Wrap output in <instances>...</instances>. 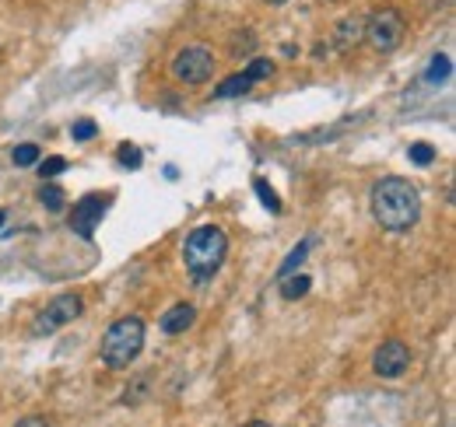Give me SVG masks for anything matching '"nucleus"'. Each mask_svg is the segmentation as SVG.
I'll use <instances>...</instances> for the list:
<instances>
[{
    "label": "nucleus",
    "mask_w": 456,
    "mask_h": 427,
    "mask_svg": "<svg viewBox=\"0 0 456 427\" xmlns=\"http://www.w3.org/2000/svg\"><path fill=\"white\" fill-rule=\"evenodd\" d=\"M407 158L414 161V165H421V168H428V165L436 161V148H432V144H425V141H418V144H411Z\"/></svg>",
    "instance_id": "20"
},
{
    "label": "nucleus",
    "mask_w": 456,
    "mask_h": 427,
    "mask_svg": "<svg viewBox=\"0 0 456 427\" xmlns=\"http://www.w3.org/2000/svg\"><path fill=\"white\" fill-rule=\"evenodd\" d=\"M14 427H50L46 417H25V421H18Z\"/></svg>",
    "instance_id": "23"
},
{
    "label": "nucleus",
    "mask_w": 456,
    "mask_h": 427,
    "mask_svg": "<svg viewBox=\"0 0 456 427\" xmlns=\"http://www.w3.org/2000/svg\"><path fill=\"white\" fill-rule=\"evenodd\" d=\"M39 158H43V155H39V148H36V144H21V148H14V151H11V161H14L18 168H32Z\"/></svg>",
    "instance_id": "19"
},
{
    "label": "nucleus",
    "mask_w": 456,
    "mask_h": 427,
    "mask_svg": "<svg viewBox=\"0 0 456 427\" xmlns=\"http://www.w3.org/2000/svg\"><path fill=\"white\" fill-rule=\"evenodd\" d=\"M39 204L46 207V211H53V214H60L67 204H63V189L60 186H46L43 182V189H39Z\"/></svg>",
    "instance_id": "18"
},
{
    "label": "nucleus",
    "mask_w": 456,
    "mask_h": 427,
    "mask_svg": "<svg viewBox=\"0 0 456 427\" xmlns=\"http://www.w3.org/2000/svg\"><path fill=\"white\" fill-rule=\"evenodd\" d=\"M264 4H274V7H281V4H288V0H264Z\"/></svg>",
    "instance_id": "25"
},
{
    "label": "nucleus",
    "mask_w": 456,
    "mask_h": 427,
    "mask_svg": "<svg viewBox=\"0 0 456 427\" xmlns=\"http://www.w3.org/2000/svg\"><path fill=\"white\" fill-rule=\"evenodd\" d=\"M4 221H7V214H4V211H0V228H4Z\"/></svg>",
    "instance_id": "26"
},
{
    "label": "nucleus",
    "mask_w": 456,
    "mask_h": 427,
    "mask_svg": "<svg viewBox=\"0 0 456 427\" xmlns=\"http://www.w3.org/2000/svg\"><path fill=\"white\" fill-rule=\"evenodd\" d=\"M95 133H99V123L95 119H74L70 123V137L74 141H95Z\"/></svg>",
    "instance_id": "21"
},
{
    "label": "nucleus",
    "mask_w": 456,
    "mask_h": 427,
    "mask_svg": "<svg viewBox=\"0 0 456 427\" xmlns=\"http://www.w3.org/2000/svg\"><path fill=\"white\" fill-rule=\"evenodd\" d=\"M403 32H407V21L397 7H379L365 18V43L376 53H394L403 43Z\"/></svg>",
    "instance_id": "4"
},
{
    "label": "nucleus",
    "mask_w": 456,
    "mask_h": 427,
    "mask_svg": "<svg viewBox=\"0 0 456 427\" xmlns=\"http://www.w3.org/2000/svg\"><path fill=\"white\" fill-rule=\"evenodd\" d=\"M110 193H88V197H81L77 204H74V211H70V231L74 235H81L85 242H92L95 238V228L102 224V214L110 211Z\"/></svg>",
    "instance_id": "7"
},
{
    "label": "nucleus",
    "mask_w": 456,
    "mask_h": 427,
    "mask_svg": "<svg viewBox=\"0 0 456 427\" xmlns=\"http://www.w3.org/2000/svg\"><path fill=\"white\" fill-rule=\"evenodd\" d=\"M253 189H256V197H260V204H264L267 211L281 214V200H278V193L267 186V179H260V175H256V179H253Z\"/></svg>",
    "instance_id": "15"
},
{
    "label": "nucleus",
    "mask_w": 456,
    "mask_h": 427,
    "mask_svg": "<svg viewBox=\"0 0 456 427\" xmlns=\"http://www.w3.org/2000/svg\"><path fill=\"white\" fill-rule=\"evenodd\" d=\"M193 322H197V309H193L190 302H179V305H172L169 312L159 319V329L169 333V336H175V333H186Z\"/></svg>",
    "instance_id": "9"
},
{
    "label": "nucleus",
    "mask_w": 456,
    "mask_h": 427,
    "mask_svg": "<svg viewBox=\"0 0 456 427\" xmlns=\"http://www.w3.org/2000/svg\"><path fill=\"white\" fill-rule=\"evenodd\" d=\"M215 74V53L208 46H186L172 56V77L179 85H204Z\"/></svg>",
    "instance_id": "6"
},
{
    "label": "nucleus",
    "mask_w": 456,
    "mask_h": 427,
    "mask_svg": "<svg viewBox=\"0 0 456 427\" xmlns=\"http://www.w3.org/2000/svg\"><path fill=\"white\" fill-rule=\"evenodd\" d=\"M144 350V319L141 316H123L116 319L106 333H102V365L113 368V372H123L130 368Z\"/></svg>",
    "instance_id": "3"
},
{
    "label": "nucleus",
    "mask_w": 456,
    "mask_h": 427,
    "mask_svg": "<svg viewBox=\"0 0 456 427\" xmlns=\"http://www.w3.org/2000/svg\"><path fill=\"white\" fill-rule=\"evenodd\" d=\"M253 85H256V81H253L246 70H242V74H232V77H225V81L211 92V99H235V95H246Z\"/></svg>",
    "instance_id": "11"
},
{
    "label": "nucleus",
    "mask_w": 456,
    "mask_h": 427,
    "mask_svg": "<svg viewBox=\"0 0 456 427\" xmlns=\"http://www.w3.org/2000/svg\"><path fill=\"white\" fill-rule=\"evenodd\" d=\"M242 427H271L267 421H249V424H242Z\"/></svg>",
    "instance_id": "24"
},
{
    "label": "nucleus",
    "mask_w": 456,
    "mask_h": 427,
    "mask_svg": "<svg viewBox=\"0 0 456 427\" xmlns=\"http://www.w3.org/2000/svg\"><path fill=\"white\" fill-rule=\"evenodd\" d=\"M309 246H313V242L305 238V242H298V246L288 253V260L281 263V267H278V280H281V277H288V273H295V270L305 263V256H309Z\"/></svg>",
    "instance_id": "14"
},
{
    "label": "nucleus",
    "mask_w": 456,
    "mask_h": 427,
    "mask_svg": "<svg viewBox=\"0 0 456 427\" xmlns=\"http://www.w3.org/2000/svg\"><path fill=\"white\" fill-rule=\"evenodd\" d=\"M362 39H365V18L362 14H347L344 21H338V28H334L338 50H354Z\"/></svg>",
    "instance_id": "10"
},
{
    "label": "nucleus",
    "mask_w": 456,
    "mask_h": 427,
    "mask_svg": "<svg viewBox=\"0 0 456 427\" xmlns=\"http://www.w3.org/2000/svg\"><path fill=\"white\" fill-rule=\"evenodd\" d=\"M309 287H313V280H309L305 273H288V277H281V298H285V302H298V298H305V294H309Z\"/></svg>",
    "instance_id": "12"
},
{
    "label": "nucleus",
    "mask_w": 456,
    "mask_h": 427,
    "mask_svg": "<svg viewBox=\"0 0 456 427\" xmlns=\"http://www.w3.org/2000/svg\"><path fill=\"white\" fill-rule=\"evenodd\" d=\"M81 312H85L81 294H74V291L57 294L46 309H39V312H36V319H32V326H28V336H53L57 329H63L67 322H74Z\"/></svg>",
    "instance_id": "5"
},
{
    "label": "nucleus",
    "mask_w": 456,
    "mask_h": 427,
    "mask_svg": "<svg viewBox=\"0 0 456 427\" xmlns=\"http://www.w3.org/2000/svg\"><path fill=\"white\" fill-rule=\"evenodd\" d=\"M116 161H119L123 168H130V172H134V168H141L144 155H141V148H137V144H130V141H126V144H119V148H116Z\"/></svg>",
    "instance_id": "17"
},
{
    "label": "nucleus",
    "mask_w": 456,
    "mask_h": 427,
    "mask_svg": "<svg viewBox=\"0 0 456 427\" xmlns=\"http://www.w3.org/2000/svg\"><path fill=\"white\" fill-rule=\"evenodd\" d=\"M372 217L383 231L390 235H403L418 224L421 217V193L411 186V179L403 175H387L372 186Z\"/></svg>",
    "instance_id": "1"
},
{
    "label": "nucleus",
    "mask_w": 456,
    "mask_h": 427,
    "mask_svg": "<svg viewBox=\"0 0 456 427\" xmlns=\"http://www.w3.org/2000/svg\"><path fill=\"white\" fill-rule=\"evenodd\" d=\"M228 260V235L218 224H200L186 235V246H183V263L190 270V277L197 284H208L215 280V273L225 267Z\"/></svg>",
    "instance_id": "2"
},
{
    "label": "nucleus",
    "mask_w": 456,
    "mask_h": 427,
    "mask_svg": "<svg viewBox=\"0 0 456 427\" xmlns=\"http://www.w3.org/2000/svg\"><path fill=\"white\" fill-rule=\"evenodd\" d=\"M246 74L253 81H267V77H274V60L271 56H253L249 67H246Z\"/></svg>",
    "instance_id": "16"
},
{
    "label": "nucleus",
    "mask_w": 456,
    "mask_h": 427,
    "mask_svg": "<svg viewBox=\"0 0 456 427\" xmlns=\"http://www.w3.org/2000/svg\"><path fill=\"white\" fill-rule=\"evenodd\" d=\"M67 168V158H60V155H53V158H39L36 161V172L43 175V179H53V175H60Z\"/></svg>",
    "instance_id": "22"
},
{
    "label": "nucleus",
    "mask_w": 456,
    "mask_h": 427,
    "mask_svg": "<svg viewBox=\"0 0 456 427\" xmlns=\"http://www.w3.org/2000/svg\"><path fill=\"white\" fill-rule=\"evenodd\" d=\"M411 368V350L403 340H383L372 354V372L379 378H400Z\"/></svg>",
    "instance_id": "8"
},
{
    "label": "nucleus",
    "mask_w": 456,
    "mask_h": 427,
    "mask_svg": "<svg viewBox=\"0 0 456 427\" xmlns=\"http://www.w3.org/2000/svg\"><path fill=\"white\" fill-rule=\"evenodd\" d=\"M450 74H453V60L446 53H436L432 63H428V70H425V85H446Z\"/></svg>",
    "instance_id": "13"
}]
</instances>
